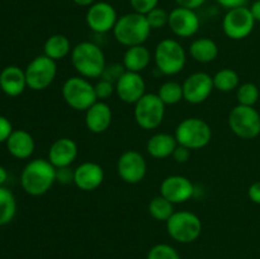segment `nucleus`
Wrapping results in <instances>:
<instances>
[{
  "label": "nucleus",
  "mask_w": 260,
  "mask_h": 259,
  "mask_svg": "<svg viewBox=\"0 0 260 259\" xmlns=\"http://www.w3.org/2000/svg\"><path fill=\"white\" fill-rule=\"evenodd\" d=\"M56 183V168L48 159L37 157L27 163L20 174V185L27 195L40 197Z\"/></svg>",
  "instance_id": "f257e3e1"
},
{
  "label": "nucleus",
  "mask_w": 260,
  "mask_h": 259,
  "mask_svg": "<svg viewBox=\"0 0 260 259\" xmlns=\"http://www.w3.org/2000/svg\"><path fill=\"white\" fill-rule=\"evenodd\" d=\"M70 58L76 73L86 79L101 78L107 65L103 50L90 41H83L73 47Z\"/></svg>",
  "instance_id": "f03ea898"
},
{
  "label": "nucleus",
  "mask_w": 260,
  "mask_h": 259,
  "mask_svg": "<svg viewBox=\"0 0 260 259\" xmlns=\"http://www.w3.org/2000/svg\"><path fill=\"white\" fill-rule=\"evenodd\" d=\"M151 30L145 15L132 12L121 15L112 32L117 42L124 47H132L144 45Z\"/></svg>",
  "instance_id": "7ed1b4c3"
},
{
  "label": "nucleus",
  "mask_w": 260,
  "mask_h": 259,
  "mask_svg": "<svg viewBox=\"0 0 260 259\" xmlns=\"http://www.w3.org/2000/svg\"><path fill=\"white\" fill-rule=\"evenodd\" d=\"M154 61L156 69L167 76L179 74L187 62L184 47L173 38H164L156 45L154 51Z\"/></svg>",
  "instance_id": "20e7f679"
},
{
  "label": "nucleus",
  "mask_w": 260,
  "mask_h": 259,
  "mask_svg": "<svg viewBox=\"0 0 260 259\" xmlns=\"http://www.w3.org/2000/svg\"><path fill=\"white\" fill-rule=\"evenodd\" d=\"M202 220L192 211H175L167 221L168 235L180 244L196 241L202 234Z\"/></svg>",
  "instance_id": "39448f33"
},
{
  "label": "nucleus",
  "mask_w": 260,
  "mask_h": 259,
  "mask_svg": "<svg viewBox=\"0 0 260 259\" xmlns=\"http://www.w3.org/2000/svg\"><path fill=\"white\" fill-rule=\"evenodd\" d=\"M61 94L65 103L74 111L79 112L88 111L98 101L94 84H91L89 79L80 75L66 79L61 89Z\"/></svg>",
  "instance_id": "423d86ee"
},
{
  "label": "nucleus",
  "mask_w": 260,
  "mask_h": 259,
  "mask_svg": "<svg viewBox=\"0 0 260 259\" xmlns=\"http://www.w3.org/2000/svg\"><path fill=\"white\" fill-rule=\"evenodd\" d=\"M174 136L178 144L190 150H200L211 142L212 130L205 119L198 117H188L178 124Z\"/></svg>",
  "instance_id": "0eeeda50"
},
{
  "label": "nucleus",
  "mask_w": 260,
  "mask_h": 259,
  "mask_svg": "<svg viewBox=\"0 0 260 259\" xmlns=\"http://www.w3.org/2000/svg\"><path fill=\"white\" fill-rule=\"evenodd\" d=\"M231 132L239 139L254 140L260 135V113L254 107H234L228 117Z\"/></svg>",
  "instance_id": "6e6552de"
},
{
  "label": "nucleus",
  "mask_w": 260,
  "mask_h": 259,
  "mask_svg": "<svg viewBox=\"0 0 260 259\" xmlns=\"http://www.w3.org/2000/svg\"><path fill=\"white\" fill-rule=\"evenodd\" d=\"M165 104L155 93H146L136 104L134 117L142 130L151 131L162 123L165 117Z\"/></svg>",
  "instance_id": "1a4fd4ad"
},
{
  "label": "nucleus",
  "mask_w": 260,
  "mask_h": 259,
  "mask_svg": "<svg viewBox=\"0 0 260 259\" xmlns=\"http://www.w3.org/2000/svg\"><path fill=\"white\" fill-rule=\"evenodd\" d=\"M24 73L28 88L35 91H42L55 81L57 63L46 55H40L28 63Z\"/></svg>",
  "instance_id": "9d476101"
},
{
  "label": "nucleus",
  "mask_w": 260,
  "mask_h": 259,
  "mask_svg": "<svg viewBox=\"0 0 260 259\" xmlns=\"http://www.w3.org/2000/svg\"><path fill=\"white\" fill-rule=\"evenodd\" d=\"M255 19L248 7L229 9L222 19V30L226 37L234 41L245 40L255 27Z\"/></svg>",
  "instance_id": "9b49d317"
},
{
  "label": "nucleus",
  "mask_w": 260,
  "mask_h": 259,
  "mask_svg": "<svg viewBox=\"0 0 260 259\" xmlns=\"http://www.w3.org/2000/svg\"><path fill=\"white\" fill-rule=\"evenodd\" d=\"M117 173L127 184H139L147 173V163L144 155L137 150L122 152L117 161Z\"/></svg>",
  "instance_id": "f8f14e48"
},
{
  "label": "nucleus",
  "mask_w": 260,
  "mask_h": 259,
  "mask_svg": "<svg viewBox=\"0 0 260 259\" xmlns=\"http://www.w3.org/2000/svg\"><path fill=\"white\" fill-rule=\"evenodd\" d=\"M118 18L116 8L111 3L96 2L86 10L85 22L89 29L94 33L104 35L113 30Z\"/></svg>",
  "instance_id": "ddd939ff"
},
{
  "label": "nucleus",
  "mask_w": 260,
  "mask_h": 259,
  "mask_svg": "<svg viewBox=\"0 0 260 259\" xmlns=\"http://www.w3.org/2000/svg\"><path fill=\"white\" fill-rule=\"evenodd\" d=\"M183 96L189 104H201L207 101L215 90L213 76L205 71L193 73L183 81Z\"/></svg>",
  "instance_id": "4468645a"
},
{
  "label": "nucleus",
  "mask_w": 260,
  "mask_h": 259,
  "mask_svg": "<svg viewBox=\"0 0 260 259\" xmlns=\"http://www.w3.org/2000/svg\"><path fill=\"white\" fill-rule=\"evenodd\" d=\"M170 30L179 38H190L198 33L201 19L196 10L177 7L169 12Z\"/></svg>",
  "instance_id": "2eb2a0df"
},
{
  "label": "nucleus",
  "mask_w": 260,
  "mask_h": 259,
  "mask_svg": "<svg viewBox=\"0 0 260 259\" xmlns=\"http://www.w3.org/2000/svg\"><path fill=\"white\" fill-rule=\"evenodd\" d=\"M194 184L184 175H169L160 184V195L173 205L184 203L194 196Z\"/></svg>",
  "instance_id": "dca6fc26"
},
{
  "label": "nucleus",
  "mask_w": 260,
  "mask_h": 259,
  "mask_svg": "<svg viewBox=\"0 0 260 259\" xmlns=\"http://www.w3.org/2000/svg\"><path fill=\"white\" fill-rule=\"evenodd\" d=\"M116 94L126 104H136L146 94V83L141 74L124 71L116 83Z\"/></svg>",
  "instance_id": "f3484780"
},
{
  "label": "nucleus",
  "mask_w": 260,
  "mask_h": 259,
  "mask_svg": "<svg viewBox=\"0 0 260 259\" xmlns=\"http://www.w3.org/2000/svg\"><path fill=\"white\" fill-rule=\"evenodd\" d=\"M104 182V169L95 161L81 163L74 169V184L83 192H93Z\"/></svg>",
  "instance_id": "a211bd4d"
},
{
  "label": "nucleus",
  "mask_w": 260,
  "mask_h": 259,
  "mask_svg": "<svg viewBox=\"0 0 260 259\" xmlns=\"http://www.w3.org/2000/svg\"><path fill=\"white\" fill-rule=\"evenodd\" d=\"M78 144L70 137H60L51 144L47 159L51 164L58 168L70 167L78 157Z\"/></svg>",
  "instance_id": "6ab92c4d"
},
{
  "label": "nucleus",
  "mask_w": 260,
  "mask_h": 259,
  "mask_svg": "<svg viewBox=\"0 0 260 259\" xmlns=\"http://www.w3.org/2000/svg\"><path fill=\"white\" fill-rule=\"evenodd\" d=\"M113 113L108 103L96 101L88 111H85V126L91 134H103L111 127Z\"/></svg>",
  "instance_id": "aec40b11"
},
{
  "label": "nucleus",
  "mask_w": 260,
  "mask_h": 259,
  "mask_svg": "<svg viewBox=\"0 0 260 259\" xmlns=\"http://www.w3.org/2000/svg\"><path fill=\"white\" fill-rule=\"evenodd\" d=\"M27 88V79L22 68L9 65L0 71V89L5 95L19 96Z\"/></svg>",
  "instance_id": "412c9836"
},
{
  "label": "nucleus",
  "mask_w": 260,
  "mask_h": 259,
  "mask_svg": "<svg viewBox=\"0 0 260 259\" xmlns=\"http://www.w3.org/2000/svg\"><path fill=\"white\" fill-rule=\"evenodd\" d=\"M5 145H7L9 154L19 160L29 159L36 149L35 139L25 130H14Z\"/></svg>",
  "instance_id": "4be33fe9"
},
{
  "label": "nucleus",
  "mask_w": 260,
  "mask_h": 259,
  "mask_svg": "<svg viewBox=\"0 0 260 259\" xmlns=\"http://www.w3.org/2000/svg\"><path fill=\"white\" fill-rule=\"evenodd\" d=\"M178 141L175 136L165 132L155 134L147 140L146 151L154 159H167L172 156L174 150L177 149Z\"/></svg>",
  "instance_id": "5701e85b"
},
{
  "label": "nucleus",
  "mask_w": 260,
  "mask_h": 259,
  "mask_svg": "<svg viewBox=\"0 0 260 259\" xmlns=\"http://www.w3.org/2000/svg\"><path fill=\"white\" fill-rule=\"evenodd\" d=\"M150 62H151V52L144 45L127 47L122 58V65L124 66L126 71L131 73L141 74L142 71L146 70Z\"/></svg>",
  "instance_id": "b1692460"
},
{
  "label": "nucleus",
  "mask_w": 260,
  "mask_h": 259,
  "mask_svg": "<svg viewBox=\"0 0 260 259\" xmlns=\"http://www.w3.org/2000/svg\"><path fill=\"white\" fill-rule=\"evenodd\" d=\"M189 55L200 63H210L218 56V46L208 37L197 38L189 46Z\"/></svg>",
  "instance_id": "393cba45"
},
{
  "label": "nucleus",
  "mask_w": 260,
  "mask_h": 259,
  "mask_svg": "<svg viewBox=\"0 0 260 259\" xmlns=\"http://www.w3.org/2000/svg\"><path fill=\"white\" fill-rule=\"evenodd\" d=\"M71 51H73V47H71L70 40L65 35H60V33L50 36L43 45V55L52 58L56 62L68 57Z\"/></svg>",
  "instance_id": "a878e982"
},
{
  "label": "nucleus",
  "mask_w": 260,
  "mask_h": 259,
  "mask_svg": "<svg viewBox=\"0 0 260 259\" xmlns=\"http://www.w3.org/2000/svg\"><path fill=\"white\" fill-rule=\"evenodd\" d=\"M213 85H215L216 90L222 91V93H230L239 88L240 76L234 69H221L213 75Z\"/></svg>",
  "instance_id": "bb28decb"
},
{
  "label": "nucleus",
  "mask_w": 260,
  "mask_h": 259,
  "mask_svg": "<svg viewBox=\"0 0 260 259\" xmlns=\"http://www.w3.org/2000/svg\"><path fill=\"white\" fill-rule=\"evenodd\" d=\"M17 215V200L10 189L4 185L0 187V226H5L13 221Z\"/></svg>",
  "instance_id": "cd10ccee"
},
{
  "label": "nucleus",
  "mask_w": 260,
  "mask_h": 259,
  "mask_svg": "<svg viewBox=\"0 0 260 259\" xmlns=\"http://www.w3.org/2000/svg\"><path fill=\"white\" fill-rule=\"evenodd\" d=\"M147 211L152 218H155L156 221H164V222H167L170 216L175 212L174 205L165 197H162L161 195L156 196L150 201Z\"/></svg>",
  "instance_id": "c85d7f7f"
},
{
  "label": "nucleus",
  "mask_w": 260,
  "mask_h": 259,
  "mask_svg": "<svg viewBox=\"0 0 260 259\" xmlns=\"http://www.w3.org/2000/svg\"><path fill=\"white\" fill-rule=\"evenodd\" d=\"M156 94L159 95V98L161 99L165 106H175L179 102L184 101V96H183V86L178 81H165V83H162L160 85Z\"/></svg>",
  "instance_id": "c756f323"
},
{
  "label": "nucleus",
  "mask_w": 260,
  "mask_h": 259,
  "mask_svg": "<svg viewBox=\"0 0 260 259\" xmlns=\"http://www.w3.org/2000/svg\"><path fill=\"white\" fill-rule=\"evenodd\" d=\"M260 98V86L256 84L250 83H244L239 85V88L236 89V99H238V103L241 106H248V107H254L258 103Z\"/></svg>",
  "instance_id": "7c9ffc66"
},
{
  "label": "nucleus",
  "mask_w": 260,
  "mask_h": 259,
  "mask_svg": "<svg viewBox=\"0 0 260 259\" xmlns=\"http://www.w3.org/2000/svg\"><path fill=\"white\" fill-rule=\"evenodd\" d=\"M146 259H182L177 249L169 244H156L147 253Z\"/></svg>",
  "instance_id": "2f4dec72"
},
{
  "label": "nucleus",
  "mask_w": 260,
  "mask_h": 259,
  "mask_svg": "<svg viewBox=\"0 0 260 259\" xmlns=\"http://www.w3.org/2000/svg\"><path fill=\"white\" fill-rule=\"evenodd\" d=\"M145 17H146L147 23H149L151 29H160L169 23V12H167L164 8L156 7L151 12L147 13Z\"/></svg>",
  "instance_id": "473e14b6"
},
{
  "label": "nucleus",
  "mask_w": 260,
  "mask_h": 259,
  "mask_svg": "<svg viewBox=\"0 0 260 259\" xmlns=\"http://www.w3.org/2000/svg\"><path fill=\"white\" fill-rule=\"evenodd\" d=\"M94 89H95L96 99L102 102H106L107 99H109L116 93V84L104 80V79H101L99 81H96V84H94Z\"/></svg>",
  "instance_id": "72a5a7b5"
},
{
  "label": "nucleus",
  "mask_w": 260,
  "mask_h": 259,
  "mask_svg": "<svg viewBox=\"0 0 260 259\" xmlns=\"http://www.w3.org/2000/svg\"><path fill=\"white\" fill-rule=\"evenodd\" d=\"M124 71H126V69H124V66L122 63L112 62L109 65H106L101 79H104V80L116 84L118 81V79L123 75Z\"/></svg>",
  "instance_id": "f704fd0d"
},
{
  "label": "nucleus",
  "mask_w": 260,
  "mask_h": 259,
  "mask_svg": "<svg viewBox=\"0 0 260 259\" xmlns=\"http://www.w3.org/2000/svg\"><path fill=\"white\" fill-rule=\"evenodd\" d=\"M129 5L132 8V12L146 15L152 9L159 7V0H129Z\"/></svg>",
  "instance_id": "c9c22d12"
},
{
  "label": "nucleus",
  "mask_w": 260,
  "mask_h": 259,
  "mask_svg": "<svg viewBox=\"0 0 260 259\" xmlns=\"http://www.w3.org/2000/svg\"><path fill=\"white\" fill-rule=\"evenodd\" d=\"M56 182H58L62 185L74 183V169H71L70 167L56 169Z\"/></svg>",
  "instance_id": "e433bc0d"
},
{
  "label": "nucleus",
  "mask_w": 260,
  "mask_h": 259,
  "mask_svg": "<svg viewBox=\"0 0 260 259\" xmlns=\"http://www.w3.org/2000/svg\"><path fill=\"white\" fill-rule=\"evenodd\" d=\"M190 155H192V150L178 144L177 149L173 152L172 157L174 159L175 163H178V164H185V163L190 159Z\"/></svg>",
  "instance_id": "4c0bfd02"
},
{
  "label": "nucleus",
  "mask_w": 260,
  "mask_h": 259,
  "mask_svg": "<svg viewBox=\"0 0 260 259\" xmlns=\"http://www.w3.org/2000/svg\"><path fill=\"white\" fill-rule=\"evenodd\" d=\"M14 131L12 126V122L4 116H0V144L3 142H7V140L9 139V136L12 135V132Z\"/></svg>",
  "instance_id": "58836bf2"
},
{
  "label": "nucleus",
  "mask_w": 260,
  "mask_h": 259,
  "mask_svg": "<svg viewBox=\"0 0 260 259\" xmlns=\"http://www.w3.org/2000/svg\"><path fill=\"white\" fill-rule=\"evenodd\" d=\"M248 197L255 205H260V180H256L250 184L248 189Z\"/></svg>",
  "instance_id": "ea45409f"
},
{
  "label": "nucleus",
  "mask_w": 260,
  "mask_h": 259,
  "mask_svg": "<svg viewBox=\"0 0 260 259\" xmlns=\"http://www.w3.org/2000/svg\"><path fill=\"white\" fill-rule=\"evenodd\" d=\"M206 2H207V0H175L177 7L187 8V9L192 10H197L198 8L203 7Z\"/></svg>",
  "instance_id": "a19ab883"
},
{
  "label": "nucleus",
  "mask_w": 260,
  "mask_h": 259,
  "mask_svg": "<svg viewBox=\"0 0 260 259\" xmlns=\"http://www.w3.org/2000/svg\"><path fill=\"white\" fill-rule=\"evenodd\" d=\"M217 4L220 7L225 8V9H234V8H239V7H246L249 0H216Z\"/></svg>",
  "instance_id": "79ce46f5"
},
{
  "label": "nucleus",
  "mask_w": 260,
  "mask_h": 259,
  "mask_svg": "<svg viewBox=\"0 0 260 259\" xmlns=\"http://www.w3.org/2000/svg\"><path fill=\"white\" fill-rule=\"evenodd\" d=\"M249 9H250L255 22H260V0H255Z\"/></svg>",
  "instance_id": "37998d69"
},
{
  "label": "nucleus",
  "mask_w": 260,
  "mask_h": 259,
  "mask_svg": "<svg viewBox=\"0 0 260 259\" xmlns=\"http://www.w3.org/2000/svg\"><path fill=\"white\" fill-rule=\"evenodd\" d=\"M74 3H75L78 7H84V8H89L91 7V5L94 4V3H96L98 0H73Z\"/></svg>",
  "instance_id": "c03bdc74"
},
{
  "label": "nucleus",
  "mask_w": 260,
  "mask_h": 259,
  "mask_svg": "<svg viewBox=\"0 0 260 259\" xmlns=\"http://www.w3.org/2000/svg\"><path fill=\"white\" fill-rule=\"evenodd\" d=\"M7 179H8L7 169H5L4 167H2V165H0V187H3V185L5 184Z\"/></svg>",
  "instance_id": "a18cd8bd"
}]
</instances>
